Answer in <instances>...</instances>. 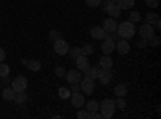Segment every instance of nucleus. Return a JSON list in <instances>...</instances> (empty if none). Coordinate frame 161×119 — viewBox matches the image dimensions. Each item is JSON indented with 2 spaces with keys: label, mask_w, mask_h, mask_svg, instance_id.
Wrapping results in <instances>:
<instances>
[{
  "label": "nucleus",
  "mask_w": 161,
  "mask_h": 119,
  "mask_svg": "<svg viewBox=\"0 0 161 119\" xmlns=\"http://www.w3.org/2000/svg\"><path fill=\"white\" fill-rule=\"evenodd\" d=\"M71 103H73V106L74 108H82L84 105H86V98L82 94H79V92H73L71 94Z\"/></svg>",
  "instance_id": "9b49d317"
},
{
  "label": "nucleus",
  "mask_w": 161,
  "mask_h": 119,
  "mask_svg": "<svg viewBox=\"0 0 161 119\" xmlns=\"http://www.w3.org/2000/svg\"><path fill=\"white\" fill-rule=\"evenodd\" d=\"M113 50H114V41L111 39V34H106L103 39V44H102V51H103V55H110L113 53Z\"/></svg>",
  "instance_id": "0eeeda50"
},
{
  "label": "nucleus",
  "mask_w": 161,
  "mask_h": 119,
  "mask_svg": "<svg viewBox=\"0 0 161 119\" xmlns=\"http://www.w3.org/2000/svg\"><path fill=\"white\" fill-rule=\"evenodd\" d=\"M114 48L118 50V53H119V55H127L129 51H130V45L127 44L126 39H121L118 44H114Z\"/></svg>",
  "instance_id": "f8f14e48"
},
{
  "label": "nucleus",
  "mask_w": 161,
  "mask_h": 119,
  "mask_svg": "<svg viewBox=\"0 0 161 119\" xmlns=\"http://www.w3.org/2000/svg\"><path fill=\"white\" fill-rule=\"evenodd\" d=\"M68 53L71 55V58H73V60H76V58H79L80 55H82V51H80V48H79V47H74V48H71V50L68 51Z\"/></svg>",
  "instance_id": "c85d7f7f"
},
{
  "label": "nucleus",
  "mask_w": 161,
  "mask_h": 119,
  "mask_svg": "<svg viewBox=\"0 0 161 119\" xmlns=\"http://www.w3.org/2000/svg\"><path fill=\"white\" fill-rule=\"evenodd\" d=\"M159 42H161V41H159V37H158V35H153V37L150 39V45H153V47H158Z\"/></svg>",
  "instance_id": "f704fd0d"
},
{
  "label": "nucleus",
  "mask_w": 161,
  "mask_h": 119,
  "mask_svg": "<svg viewBox=\"0 0 161 119\" xmlns=\"http://www.w3.org/2000/svg\"><path fill=\"white\" fill-rule=\"evenodd\" d=\"M114 106L119 108V110H126V100H124V97H118L114 100Z\"/></svg>",
  "instance_id": "cd10ccee"
},
{
  "label": "nucleus",
  "mask_w": 161,
  "mask_h": 119,
  "mask_svg": "<svg viewBox=\"0 0 161 119\" xmlns=\"http://www.w3.org/2000/svg\"><path fill=\"white\" fill-rule=\"evenodd\" d=\"M147 45H148V41H147V39H143V37L137 42V47H139V48H145Z\"/></svg>",
  "instance_id": "c9c22d12"
},
{
  "label": "nucleus",
  "mask_w": 161,
  "mask_h": 119,
  "mask_svg": "<svg viewBox=\"0 0 161 119\" xmlns=\"http://www.w3.org/2000/svg\"><path fill=\"white\" fill-rule=\"evenodd\" d=\"M106 2H114V3H116V2H118V0H106Z\"/></svg>",
  "instance_id": "ea45409f"
},
{
  "label": "nucleus",
  "mask_w": 161,
  "mask_h": 119,
  "mask_svg": "<svg viewBox=\"0 0 161 119\" xmlns=\"http://www.w3.org/2000/svg\"><path fill=\"white\" fill-rule=\"evenodd\" d=\"M2 98H3L5 101H13V98H15V90H13L11 87L3 89V92H2Z\"/></svg>",
  "instance_id": "412c9836"
},
{
  "label": "nucleus",
  "mask_w": 161,
  "mask_h": 119,
  "mask_svg": "<svg viewBox=\"0 0 161 119\" xmlns=\"http://www.w3.org/2000/svg\"><path fill=\"white\" fill-rule=\"evenodd\" d=\"M89 66H90V61H89V58H87V57L80 55L79 58H76V68H77L79 71H84V69H87Z\"/></svg>",
  "instance_id": "4468645a"
},
{
  "label": "nucleus",
  "mask_w": 161,
  "mask_h": 119,
  "mask_svg": "<svg viewBox=\"0 0 161 119\" xmlns=\"http://www.w3.org/2000/svg\"><path fill=\"white\" fill-rule=\"evenodd\" d=\"M64 76H66V81H68L69 84H79L80 79H82V73H80L79 69H71Z\"/></svg>",
  "instance_id": "1a4fd4ad"
},
{
  "label": "nucleus",
  "mask_w": 161,
  "mask_h": 119,
  "mask_svg": "<svg viewBox=\"0 0 161 119\" xmlns=\"http://www.w3.org/2000/svg\"><path fill=\"white\" fill-rule=\"evenodd\" d=\"M87 5L92 7V8H95V7H100L102 5V0H86Z\"/></svg>",
  "instance_id": "2f4dec72"
},
{
  "label": "nucleus",
  "mask_w": 161,
  "mask_h": 119,
  "mask_svg": "<svg viewBox=\"0 0 161 119\" xmlns=\"http://www.w3.org/2000/svg\"><path fill=\"white\" fill-rule=\"evenodd\" d=\"M139 34H140V37H143V39H147V41H150V39L155 35V29H153V24H142L140 26V29H139Z\"/></svg>",
  "instance_id": "6e6552de"
},
{
  "label": "nucleus",
  "mask_w": 161,
  "mask_h": 119,
  "mask_svg": "<svg viewBox=\"0 0 161 119\" xmlns=\"http://www.w3.org/2000/svg\"><path fill=\"white\" fill-rule=\"evenodd\" d=\"M77 117H79V119H86V117H87V111H79V113H77Z\"/></svg>",
  "instance_id": "e433bc0d"
},
{
  "label": "nucleus",
  "mask_w": 161,
  "mask_h": 119,
  "mask_svg": "<svg viewBox=\"0 0 161 119\" xmlns=\"http://www.w3.org/2000/svg\"><path fill=\"white\" fill-rule=\"evenodd\" d=\"M102 10L108 13L111 18H119L121 11H123V10L118 7V3H114V2H105V3L102 2Z\"/></svg>",
  "instance_id": "7ed1b4c3"
},
{
  "label": "nucleus",
  "mask_w": 161,
  "mask_h": 119,
  "mask_svg": "<svg viewBox=\"0 0 161 119\" xmlns=\"http://www.w3.org/2000/svg\"><path fill=\"white\" fill-rule=\"evenodd\" d=\"M100 73H102L100 68H92V66H89L87 69H84V76L89 77V79H92V81H97L98 76H100Z\"/></svg>",
  "instance_id": "ddd939ff"
},
{
  "label": "nucleus",
  "mask_w": 161,
  "mask_h": 119,
  "mask_svg": "<svg viewBox=\"0 0 161 119\" xmlns=\"http://www.w3.org/2000/svg\"><path fill=\"white\" fill-rule=\"evenodd\" d=\"M48 37L52 39L53 42H55V41H58V39H61V34H60V31H57V29H52L50 34H48Z\"/></svg>",
  "instance_id": "7c9ffc66"
},
{
  "label": "nucleus",
  "mask_w": 161,
  "mask_h": 119,
  "mask_svg": "<svg viewBox=\"0 0 161 119\" xmlns=\"http://www.w3.org/2000/svg\"><path fill=\"white\" fill-rule=\"evenodd\" d=\"M126 94H127V85L126 84H118L114 87V95L116 97H126Z\"/></svg>",
  "instance_id": "4be33fe9"
},
{
  "label": "nucleus",
  "mask_w": 161,
  "mask_h": 119,
  "mask_svg": "<svg viewBox=\"0 0 161 119\" xmlns=\"http://www.w3.org/2000/svg\"><path fill=\"white\" fill-rule=\"evenodd\" d=\"M13 101L18 103V105H24L26 101H28V95H26V92H15V98H13Z\"/></svg>",
  "instance_id": "6ab92c4d"
},
{
  "label": "nucleus",
  "mask_w": 161,
  "mask_h": 119,
  "mask_svg": "<svg viewBox=\"0 0 161 119\" xmlns=\"http://www.w3.org/2000/svg\"><path fill=\"white\" fill-rule=\"evenodd\" d=\"M100 68L102 69H111L113 68V58L108 57V55H105L100 58Z\"/></svg>",
  "instance_id": "a211bd4d"
},
{
  "label": "nucleus",
  "mask_w": 161,
  "mask_h": 119,
  "mask_svg": "<svg viewBox=\"0 0 161 119\" xmlns=\"http://www.w3.org/2000/svg\"><path fill=\"white\" fill-rule=\"evenodd\" d=\"M53 50H55L57 55L64 57L69 51V45H68V42H66V41H63V39H58V41L53 42Z\"/></svg>",
  "instance_id": "20e7f679"
},
{
  "label": "nucleus",
  "mask_w": 161,
  "mask_h": 119,
  "mask_svg": "<svg viewBox=\"0 0 161 119\" xmlns=\"http://www.w3.org/2000/svg\"><path fill=\"white\" fill-rule=\"evenodd\" d=\"M114 100L111 98H105L102 103H98V110H100V116L105 119H111L114 114Z\"/></svg>",
  "instance_id": "f03ea898"
},
{
  "label": "nucleus",
  "mask_w": 161,
  "mask_h": 119,
  "mask_svg": "<svg viewBox=\"0 0 161 119\" xmlns=\"http://www.w3.org/2000/svg\"><path fill=\"white\" fill-rule=\"evenodd\" d=\"M26 87H28V79H26L24 76H18V77L13 79L11 89L15 92H23V90H26Z\"/></svg>",
  "instance_id": "423d86ee"
},
{
  "label": "nucleus",
  "mask_w": 161,
  "mask_h": 119,
  "mask_svg": "<svg viewBox=\"0 0 161 119\" xmlns=\"http://www.w3.org/2000/svg\"><path fill=\"white\" fill-rule=\"evenodd\" d=\"M58 95H60L61 100H68V98L71 97V90H69V89H66V87H60Z\"/></svg>",
  "instance_id": "b1692460"
},
{
  "label": "nucleus",
  "mask_w": 161,
  "mask_h": 119,
  "mask_svg": "<svg viewBox=\"0 0 161 119\" xmlns=\"http://www.w3.org/2000/svg\"><path fill=\"white\" fill-rule=\"evenodd\" d=\"M71 85H73L71 94H73V92H79V89H80V85H79V84H71Z\"/></svg>",
  "instance_id": "4c0bfd02"
},
{
  "label": "nucleus",
  "mask_w": 161,
  "mask_h": 119,
  "mask_svg": "<svg viewBox=\"0 0 161 119\" xmlns=\"http://www.w3.org/2000/svg\"><path fill=\"white\" fill-rule=\"evenodd\" d=\"M10 74V66L5 64L3 61H0V77H7Z\"/></svg>",
  "instance_id": "a878e982"
},
{
  "label": "nucleus",
  "mask_w": 161,
  "mask_h": 119,
  "mask_svg": "<svg viewBox=\"0 0 161 119\" xmlns=\"http://www.w3.org/2000/svg\"><path fill=\"white\" fill-rule=\"evenodd\" d=\"M145 3H147V7H150V8H156L159 5V0H145Z\"/></svg>",
  "instance_id": "72a5a7b5"
},
{
  "label": "nucleus",
  "mask_w": 161,
  "mask_h": 119,
  "mask_svg": "<svg viewBox=\"0 0 161 119\" xmlns=\"http://www.w3.org/2000/svg\"><path fill=\"white\" fill-rule=\"evenodd\" d=\"M147 21H148V24H155L156 28H159V26H161L159 16L156 15V13H148V15H147Z\"/></svg>",
  "instance_id": "5701e85b"
},
{
  "label": "nucleus",
  "mask_w": 161,
  "mask_h": 119,
  "mask_svg": "<svg viewBox=\"0 0 161 119\" xmlns=\"http://www.w3.org/2000/svg\"><path fill=\"white\" fill-rule=\"evenodd\" d=\"M140 19H142V16H140V13H139V11H130L129 21H132V23H139Z\"/></svg>",
  "instance_id": "c756f323"
},
{
  "label": "nucleus",
  "mask_w": 161,
  "mask_h": 119,
  "mask_svg": "<svg viewBox=\"0 0 161 119\" xmlns=\"http://www.w3.org/2000/svg\"><path fill=\"white\" fill-rule=\"evenodd\" d=\"M116 3L121 10H130L134 5H136V0H118Z\"/></svg>",
  "instance_id": "aec40b11"
},
{
  "label": "nucleus",
  "mask_w": 161,
  "mask_h": 119,
  "mask_svg": "<svg viewBox=\"0 0 161 119\" xmlns=\"http://www.w3.org/2000/svg\"><path fill=\"white\" fill-rule=\"evenodd\" d=\"M102 28L105 29V32H106V34H113V32H116L118 21H116L114 18H106V19L103 21V26H102Z\"/></svg>",
  "instance_id": "9d476101"
},
{
  "label": "nucleus",
  "mask_w": 161,
  "mask_h": 119,
  "mask_svg": "<svg viewBox=\"0 0 161 119\" xmlns=\"http://www.w3.org/2000/svg\"><path fill=\"white\" fill-rule=\"evenodd\" d=\"M90 35L93 37V39H105V35H106V32H105V29L102 28V26H93V28L90 29Z\"/></svg>",
  "instance_id": "dca6fc26"
},
{
  "label": "nucleus",
  "mask_w": 161,
  "mask_h": 119,
  "mask_svg": "<svg viewBox=\"0 0 161 119\" xmlns=\"http://www.w3.org/2000/svg\"><path fill=\"white\" fill-rule=\"evenodd\" d=\"M5 57H7V55H5V50H3V48H0V61H3Z\"/></svg>",
  "instance_id": "58836bf2"
},
{
  "label": "nucleus",
  "mask_w": 161,
  "mask_h": 119,
  "mask_svg": "<svg viewBox=\"0 0 161 119\" xmlns=\"http://www.w3.org/2000/svg\"><path fill=\"white\" fill-rule=\"evenodd\" d=\"M86 111H89V113L98 111V101H97V100H90V101H87V110H86Z\"/></svg>",
  "instance_id": "393cba45"
},
{
  "label": "nucleus",
  "mask_w": 161,
  "mask_h": 119,
  "mask_svg": "<svg viewBox=\"0 0 161 119\" xmlns=\"http://www.w3.org/2000/svg\"><path fill=\"white\" fill-rule=\"evenodd\" d=\"M23 64L31 71H39L40 68H42V64H40L39 60H23Z\"/></svg>",
  "instance_id": "2eb2a0df"
},
{
  "label": "nucleus",
  "mask_w": 161,
  "mask_h": 119,
  "mask_svg": "<svg viewBox=\"0 0 161 119\" xmlns=\"http://www.w3.org/2000/svg\"><path fill=\"white\" fill-rule=\"evenodd\" d=\"M136 24L132 21H123V23H118V28H116V34L121 37V39H132L136 35Z\"/></svg>",
  "instance_id": "f257e3e1"
},
{
  "label": "nucleus",
  "mask_w": 161,
  "mask_h": 119,
  "mask_svg": "<svg viewBox=\"0 0 161 119\" xmlns=\"http://www.w3.org/2000/svg\"><path fill=\"white\" fill-rule=\"evenodd\" d=\"M66 74V71H64V68L63 66H57L55 68V76H58V77H63Z\"/></svg>",
  "instance_id": "473e14b6"
},
{
  "label": "nucleus",
  "mask_w": 161,
  "mask_h": 119,
  "mask_svg": "<svg viewBox=\"0 0 161 119\" xmlns=\"http://www.w3.org/2000/svg\"><path fill=\"white\" fill-rule=\"evenodd\" d=\"M80 51H82L84 57H90V55L93 53V47H92L90 44H86L84 47H80Z\"/></svg>",
  "instance_id": "bb28decb"
},
{
  "label": "nucleus",
  "mask_w": 161,
  "mask_h": 119,
  "mask_svg": "<svg viewBox=\"0 0 161 119\" xmlns=\"http://www.w3.org/2000/svg\"><path fill=\"white\" fill-rule=\"evenodd\" d=\"M111 77H113V73H111V69H102V73H100V76H98V79H100V82L102 84H110V81H111Z\"/></svg>",
  "instance_id": "f3484780"
},
{
  "label": "nucleus",
  "mask_w": 161,
  "mask_h": 119,
  "mask_svg": "<svg viewBox=\"0 0 161 119\" xmlns=\"http://www.w3.org/2000/svg\"><path fill=\"white\" fill-rule=\"evenodd\" d=\"M79 85H80V90H82L84 94H87V95H92L93 92H95V81H92V79H89V77L80 79Z\"/></svg>",
  "instance_id": "39448f33"
}]
</instances>
